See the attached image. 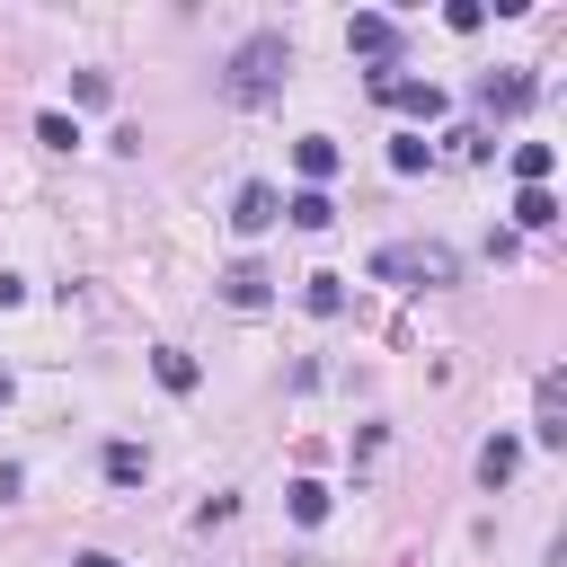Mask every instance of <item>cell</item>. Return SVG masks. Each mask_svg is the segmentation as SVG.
<instances>
[{
  "mask_svg": "<svg viewBox=\"0 0 567 567\" xmlns=\"http://www.w3.org/2000/svg\"><path fill=\"white\" fill-rule=\"evenodd\" d=\"M284 71H292V35H284V27H257V35L230 53L221 97H230V106H266V97L284 89Z\"/></svg>",
  "mask_w": 567,
  "mask_h": 567,
  "instance_id": "cell-1",
  "label": "cell"
},
{
  "mask_svg": "<svg viewBox=\"0 0 567 567\" xmlns=\"http://www.w3.org/2000/svg\"><path fill=\"white\" fill-rule=\"evenodd\" d=\"M461 266H452V248H434V239H390V248H372V284H408V292H425V284H452Z\"/></svg>",
  "mask_w": 567,
  "mask_h": 567,
  "instance_id": "cell-2",
  "label": "cell"
},
{
  "mask_svg": "<svg viewBox=\"0 0 567 567\" xmlns=\"http://www.w3.org/2000/svg\"><path fill=\"white\" fill-rule=\"evenodd\" d=\"M275 221H284V195H275V186H239V195H230V230H239V239H257V230H275Z\"/></svg>",
  "mask_w": 567,
  "mask_h": 567,
  "instance_id": "cell-3",
  "label": "cell"
},
{
  "mask_svg": "<svg viewBox=\"0 0 567 567\" xmlns=\"http://www.w3.org/2000/svg\"><path fill=\"white\" fill-rule=\"evenodd\" d=\"M346 44H354V53H372V62H390V53H399V18L363 9V18H346Z\"/></svg>",
  "mask_w": 567,
  "mask_h": 567,
  "instance_id": "cell-4",
  "label": "cell"
},
{
  "mask_svg": "<svg viewBox=\"0 0 567 567\" xmlns=\"http://www.w3.org/2000/svg\"><path fill=\"white\" fill-rule=\"evenodd\" d=\"M478 106H487V115H523V106H532V80H523V71H487V80H478Z\"/></svg>",
  "mask_w": 567,
  "mask_h": 567,
  "instance_id": "cell-5",
  "label": "cell"
},
{
  "mask_svg": "<svg viewBox=\"0 0 567 567\" xmlns=\"http://www.w3.org/2000/svg\"><path fill=\"white\" fill-rule=\"evenodd\" d=\"M266 292H275V275H266V266H257V257H239V266H230V275H221V301H230V310H257V301H266Z\"/></svg>",
  "mask_w": 567,
  "mask_h": 567,
  "instance_id": "cell-6",
  "label": "cell"
},
{
  "mask_svg": "<svg viewBox=\"0 0 567 567\" xmlns=\"http://www.w3.org/2000/svg\"><path fill=\"white\" fill-rule=\"evenodd\" d=\"M514 470H523V443H514V434H487V443H478V487H505Z\"/></svg>",
  "mask_w": 567,
  "mask_h": 567,
  "instance_id": "cell-7",
  "label": "cell"
},
{
  "mask_svg": "<svg viewBox=\"0 0 567 567\" xmlns=\"http://www.w3.org/2000/svg\"><path fill=\"white\" fill-rule=\"evenodd\" d=\"M292 168H301V186H328V177H337V142H328V133L292 142Z\"/></svg>",
  "mask_w": 567,
  "mask_h": 567,
  "instance_id": "cell-8",
  "label": "cell"
},
{
  "mask_svg": "<svg viewBox=\"0 0 567 567\" xmlns=\"http://www.w3.org/2000/svg\"><path fill=\"white\" fill-rule=\"evenodd\" d=\"M381 106H408V115H425V124H434V115H443V89H434V80H390V97H381Z\"/></svg>",
  "mask_w": 567,
  "mask_h": 567,
  "instance_id": "cell-9",
  "label": "cell"
},
{
  "mask_svg": "<svg viewBox=\"0 0 567 567\" xmlns=\"http://www.w3.org/2000/svg\"><path fill=\"white\" fill-rule=\"evenodd\" d=\"M549 168H558L549 142H514V177H523V186H549Z\"/></svg>",
  "mask_w": 567,
  "mask_h": 567,
  "instance_id": "cell-10",
  "label": "cell"
},
{
  "mask_svg": "<svg viewBox=\"0 0 567 567\" xmlns=\"http://www.w3.org/2000/svg\"><path fill=\"white\" fill-rule=\"evenodd\" d=\"M284 213H292L301 230H328V221H337V204H328V186H301V195H292Z\"/></svg>",
  "mask_w": 567,
  "mask_h": 567,
  "instance_id": "cell-11",
  "label": "cell"
},
{
  "mask_svg": "<svg viewBox=\"0 0 567 567\" xmlns=\"http://www.w3.org/2000/svg\"><path fill=\"white\" fill-rule=\"evenodd\" d=\"M514 221H523V230H549V221H558V195H549V186H523V195H514Z\"/></svg>",
  "mask_w": 567,
  "mask_h": 567,
  "instance_id": "cell-12",
  "label": "cell"
},
{
  "mask_svg": "<svg viewBox=\"0 0 567 567\" xmlns=\"http://www.w3.org/2000/svg\"><path fill=\"white\" fill-rule=\"evenodd\" d=\"M301 301H310L319 319H337V310H346V275H301Z\"/></svg>",
  "mask_w": 567,
  "mask_h": 567,
  "instance_id": "cell-13",
  "label": "cell"
},
{
  "mask_svg": "<svg viewBox=\"0 0 567 567\" xmlns=\"http://www.w3.org/2000/svg\"><path fill=\"white\" fill-rule=\"evenodd\" d=\"M540 443H567V399H558V372L540 381V425H532Z\"/></svg>",
  "mask_w": 567,
  "mask_h": 567,
  "instance_id": "cell-14",
  "label": "cell"
},
{
  "mask_svg": "<svg viewBox=\"0 0 567 567\" xmlns=\"http://www.w3.org/2000/svg\"><path fill=\"white\" fill-rule=\"evenodd\" d=\"M151 372H159V390H195V354H177V346H159Z\"/></svg>",
  "mask_w": 567,
  "mask_h": 567,
  "instance_id": "cell-15",
  "label": "cell"
},
{
  "mask_svg": "<svg viewBox=\"0 0 567 567\" xmlns=\"http://www.w3.org/2000/svg\"><path fill=\"white\" fill-rule=\"evenodd\" d=\"M284 496H292V523H328V487L319 478H292Z\"/></svg>",
  "mask_w": 567,
  "mask_h": 567,
  "instance_id": "cell-16",
  "label": "cell"
},
{
  "mask_svg": "<svg viewBox=\"0 0 567 567\" xmlns=\"http://www.w3.org/2000/svg\"><path fill=\"white\" fill-rule=\"evenodd\" d=\"M390 168H399V177H416V168H434V142H416V133H399V142H390Z\"/></svg>",
  "mask_w": 567,
  "mask_h": 567,
  "instance_id": "cell-17",
  "label": "cell"
},
{
  "mask_svg": "<svg viewBox=\"0 0 567 567\" xmlns=\"http://www.w3.org/2000/svg\"><path fill=\"white\" fill-rule=\"evenodd\" d=\"M142 470H151V461H142V443H106V478H115V487H133Z\"/></svg>",
  "mask_w": 567,
  "mask_h": 567,
  "instance_id": "cell-18",
  "label": "cell"
},
{
  "mask_svg": "<svg viewBox=\"0 0 567 567\" xmlns=\"http://www.w3.org/2000/svg\"><path fill=\"white\" fill-rule=\"evenodd\" d=\"M35 142H44V151H80V124H71V115H35Z\"/></svg>",
  "mask_w": 567,
  "mask_h": 567,
  "instance_id": "cell-19",
  "label": "cell"
},
{
  "mask_svg": "<svg viewBox=\"0 0 567 567\" xmlns=\"http://www.w3.org/2000/svg\"><path fill=\"white\" fill-rule=\"evenodd\" d=\"M18 301H27V284H18V275H0V310H18Z\"/></svg>",
  "mask_w": 567,
  "mask_h": 567,
  "instance_id": "cell-20",
  "label": "cell"
},
{
  "mask_svg": "<svg viewBox=\"0 0 567 567\" xmlns=\"http://www.w3.org/2000/svg\"><path fill=\"white\" fill-rule=\"evenodd\" d=\"M71 567H115V558H106V549H80V558H71Z\"/></svg>",
  "mask_w": 567,
  "mask_h": 567,
  "instance_id": "cell-21",
  "label": "cell"
},
{
  "mask_svg": "<svg viewBox=\"0 0 567 567\" xmlns=\"http://www.w3.org/2000/svg\"><path fill=\"white\" fill-rule=\"evenodd\" d=\"M0 408H9V372H0Z\"/></svg>",
  "mask_w": 567,
  "mask_h": 567,
  "instance_id": "cell-22",
  "label": "cell"
}]
</instances>
